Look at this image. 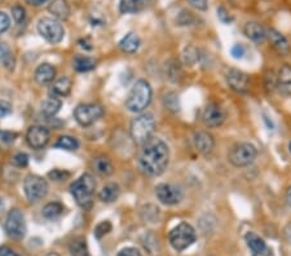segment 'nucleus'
I'll return each mask as SVG.
<instances>
[{
    "instance_id": "obj_1",
    "label": "nucleus",
    "mask_w": 291,
    "mask_h": 256,
    "mask_svg": "<svg viewBox=\"0 0 291 256\" xmlns=\"http://www.w3.org/2000/svg\"><path fill=\"white\" fill-rule=\"evenodd\" d=\"M170 163V149L165 141L151 137L143 145L139 165L144 174L151 177H157L167 170Z\"/></svg>"
},
{
    "instance_id": "obj_2",
    "label": "nucleus",
    "mask_w": 291,
    "mask_h": 256,
    "mask_svg": "<svg viewBox=\"0 0 291 256\" xmlns=\"http://www.w3.org/2000/svg\"><path fill=\"white\" fill-rule=\"evenodd\" d=\"M96 190V181L91 174H84L70 185V191L78 205L84 210H91L93 205V196Z\"/></svg>"
},
{
    "instance_id": "obj_3",
    "label": "nucleus",
    "mask_w": 291,
    "mask_h": 256,
    "mask_svg": "<svg viewBox=\"0 0 291 256\" xmlns=\"http://www.w3.org/2000/svg\"><path fill=\"white\" fill-rule=\"evenodd\" d=\"M153 96L151 87L146 80H137L126 99V108L131 113H141L149 106Z\"/></svg>"
},
{
    "instance_id": "obj_4",
    "label": "nucleus",
    "mask_w": 291,
    "mask_h": 256,
    "mask_svg": "<svg viewBox=\"0 0 291 256\" xmlns=\"http://www.w3.org/2000/svg\"><path fill=\"white\" fill-rule=\"evenodd\" d=\"M155 130V119L151 114H141L135 118L130 125L131 139L139 145H144L151 139Z\"/></svg>"
},
{
    "instance_id": "obj_5",
    "label": "nucleus",
    "mask_w": 291,
    "mask_h": 256,
    "mask_svg": "<svg viewBox=\"0 0 291 256\" xmlns=\"http://www.w3.org/2000/svg\"><path fill=\"white\" fill-rule=\"evenodd\" d=\"M196 239H197L196 231H194V228L191 227L190 224H188V222H180L169 234L170 245H171L172 248L176 250L177 252H181V251L190 247L194 242H196Z\"/></svg>"
},
{
    "instance_id": "obj_6",
    "label": "nucleus",
    "mask_w": 291,
    "mask_h": 256,
    "mask_svg": "<svg viewBox=\"0 0 291 256\" xmlns=\"http://www.w3.org/2000/svg\"><path fill=\"white\" fill-rule=\"evenodd\" d=\"M257 156V150L250 142H240L231 148L228 161L234 167H247Z\"/></svg>"
},
{
    "instance_id": "obj_7",
    "label": "nucleus",
    "mask_w": 291,
    "mask_h": 256,
    "mask_svg": "<svg viewBox=\"0 0 291 256\" xmlns=\"http://www.w3.org/2000/svg\"><path fill=\"white\" fill-rule=\"evenodd\" d=\"M48 182L38 175H29L23 181V191L26 198L31 203H37L40 199H43L48 194Z\"/></svg>"
},
{
    "instance_id": "obj_8",
    "label": "nucleus",
    "mask_w": 291,
    "mask_h": 256,
    "mask_svg": "<svg viewBox=\"0 0 291 256\" xmlns=\"http://www.w3.org/2000/svg\"><path fill=\"white\" fill-rule=\"evenodd\" d=\"M38 31L44 39L52 44H57L65 37V28L57 18L44 17L38 22Z\"/></svg>"
},
{
    "instance_id": "obj_9",
    "label": "nucleus",
    "mask_w": 291,
    "mask_h": 256,
    "mask_svg": "<svg viewBox=\"0 0 291 256\" xmlns=\"http://www.w3.org/2000/svg\"><path fill=\"white\" fill-rule=\"evenodd\" d=\"M104 115V109L97 104H80L75 108L74 118L80 125L88 127Z\"/></svg>"
},
{
    "instance_id": "obj_10",
    "label": "nucleus",
    "mask_w": 291,
    "mask_h": 256,
    "mask_svg": "<svg viewBox=\"0 0 291 256\" xmlns=\"http://www.w3.org/2000/svg\"><path fill=\"white\" fill-rule=\"evenodd\" d=\"M155 197L162 205L175 206L183 201L184 191L177 185L163 182L155 186Z\"/></svg>"
},
{
    "instance_id": "obj_11",
    "label": "nucleus",
    "mask_w": 291,
    "mask_h": 256,
    "mask_svg": "<svg viewBox=\"0 0 291 256\" xmlns=\"http://www.w3.org/2000/svg\"><path fill=\"white\" fill-rule=\"evenodd\" d=\"M6 232L15 239H22L26 234V222L23 213L18 208H13L8 212L6 219Z\"/></svg>"
},
{
    "instance_id": "obj_12",
    "label": "nucleus",
    "mask_w": 291,
    "mask_h": 256,
    "mask_svg": "<svg viewBox=\"0 0 291 256\" xmlns=\"http://www.w3.org/2000/svg\"><path fill=\"white\" fill-rule=\"evenodd\" d=\"M227 119V113L219 104L209 103L202 111V120L206 127L217 128L223 125Z\"/></svg>"
},
{
    "instance_id": "obj_13",
    "label": "nucleus",
    "mask_w": 291,
    "mask_h": 256,
    "mask_svg": "<svg viewBox=\"0 0 291 256\" xmlns=\"http://www.w3.org/2000/svg\"><path fill=\"white\" fill-rule=\"evenodd\" d=\"M225 80L231 89L237 93H246L248 91L250 85L248 75L238 69H228L225 73Z\"/></svg>"
},
{
    "instance_id": "obj_14",
    "label": "nucleus",
    "mask_w": 291,
    "mask_h": 256,
    "mask_svg": "<svg viewBox=\"0 0 291 256\" xmlns=\"http://www.w3.org/2000/svg\"><path fill=\"white\" fill-rule=\"evenodd\" d=\"M26 141L33 149L44 148L49 141V131L43 125H31L26 134Z\"/></svg>"
},
{
    "instance_id": "obj_15",
    "label": "nucleus",
    "mask_w": 291,
    "mask_h": 256,
    "mask_svg": "<svg viewBox=\"0 0 291 256\" xmlns=\"http://www.w3.org/2000/svg\"><path fill=\"white\" fill-rule=\"evenodd\" d=\"M247 247L251 250V256H272V248L267 242L254 232H247L245 236Z\"/></svg>"
},
{
    "instance_id": "obj_16",
    "label": "nucleus",
    "mask_w": 291,
    "mask_h": 256,
    "mask_svg": "<svg viewBox=\"0 0 291 256\" xmlns=\"http://www.w3.org/2000/svg\"><path fill=\"white\" fill-rule=\"evenodd\" d=\"M194 148L197 149V151L202 155L207 156L214 151L215 148V140L211 134L206 131H198L194 134L193 136Z\"/></svg>"
},
{
    "instance_id": "obj_17",
    "label": "nucleus",
    "mask_w": 291,
    "mask_h": 256,
    "mask_svg": "<svg viewBox=\"0 0 291 256\" xmlns=\"http://www.w3.org/2000/svg\"><path fill=\"white\" fill-rule=\"evenodd\" d=\"M267 39L271 42L272 47L280 54L287 56L290 53V43H288L287 38L281 34L280 31H277L274 28H268L267 30Z\"/></svg>"
},
{
    "instance_id": "obj_18",
    "label": "nucleus",
    "mask_w": 291,
    "mask_h": 256,
    "mask_svg": "<svg viewBox=\"0 0 291 256\" xmlns=\"http://www.w3.org/2000/svg\"><path fill=\"white\" fill-rule=\"evenodd\" d=\"M243 33L246 37L254 43H264L267 40V28L263 27L260 23L257 22H247L243 27Z\"/></svg>"
},
{
    "instance_id": "obj_19",
    "label": "nucleus",
    "mask_w": 291,
    "mask_h": 256,
    "mask_svg": "<svg viewBox=\"0 0 291 256\" xmlns=\"http://www.w3.org/2000/svg\"><path fill=\"white\" fill-rule=\"evenodd\" d=\"M34 78L38 84H48V83L53 82V79L56 78V69L51 63H42L35 70Z\"/></svg>"
},
{
    "instance_id": "obj_20",
    "label": "nucleus",
    "mask_w": 291,
    "mask_h": 256,
    "mask_svg": "<svg viewBox=\"0 0 291 256\" xmlns=\"http://www.w3.org/2000/svg\"><path fill=\"white\" fill-rule=\"evenodd\" d=\"M118 46H119V48L122 49L123 52H126V53H135L137 49L140 48L141 40L137 34H135V33H128V34L124 35V37L120 39Z\"/></svg>"
},
{
    "instance_id": "obj_21",
    "label": "nucleus",
    "mask_w": 291,
    "mask_h": 256,
    "mask_svg": "<svg viewBox=\"0 0 291 256\" xmlns=\"http://www.w3.org/2000/svg\"><path fill=\"white\" fill-rule=\"evenodd\" d=\"M92 166H93V170L96 171L97 174L104 177L110 176V175L113 174V171H114L112 161L109 159L108 156L105 155H100L97 156V158H94Z\"/></svg>"
},
{
    "instance_id": "obj_22",
    "label": "nucleus",
    "mask_w": 291,
    "mask_h": 256,
    "mask_svg": "<svg viewBox=\"0 0 291 256\" xmlns=\"http://www.w3.org/2000/svg\"><path fill=\"white\" fill-rule=\"evenodd\" d=\"M48 11L57 20H66L70 16V8L66 0H53L48 7Z\"/></svg>"
},
{
    "instance_id": "obj_23",
    "label": "nucleus",
    "mask_w": 291,
    "mask_h": 256,
    "mask_svg": "<svg viewBox=\"0 0 291 256\" xmlns=\"http://www.w3.org/2000/svg\"><path fill=\"white\" fill-rule=\"evenodd\" d=\"M150 0H120L119 11L122 13H137L149 6Z\"/></svg>"
},
{
    "instance_id": "obj_24",
    "label": "nucleus",
    "mask_w": 291,
    "mask_h": 256,
    "mask_svg": "<svg viewBox=\"0 0 291 256\" xmlns=\"http://www.w3.org/2000/svg\"><path fill=\"white\" fill-rule=\"evenodd\" d=\"M97 62L94 58L89 56H83V54H77L73 58V68L78 71V73H87L96 68Z\"/></svg>"
},
{
    "instance_id": "obj_25",
    "label": "nucleus",
    "mask_w": 291,
    "mask_h": 256,
    "mask_svg": "<svg viewBox=\"0 0 291 256\" xmlns=\"http://www.w3.org/2000/svg\"><path fill=\"white\" fill-rule=\"evenodd\" d=\"M119 186L115 182H110V184H106L103 189L99 193V198H100L101 202L104 203H112L114 201H117L118 197H119Z\"/></svg>"
},
{
    "instance_id": "obj_26",
    "label": "nucleus",
    "mask_w": 291,
    "mask_h": 256,
    "mask_svg": "<svg viewBox=\"0 0 291 256\" xmlns=\"http://www.w3.org/2000/svg\"><path fill=\"white\" fill-rule=\"evenodd\" d=\"M277 83L278 87L282 89L285 93L291 96V65H283L278 71V77H277Z\"/></svg>"
},
{
    "instance_id": "obj_27",
    "label": "nucleus",
    "mask_w": 291,
    "mask_h": 256,
    "mask_svg": "<svg viewBox=\"0 0 291 256\" xmlns=\"http://www.w3.org/2000/svg\"><path fill=\"white\" fill-rule=\"evenodd\" d=\"M72 85L73 83L70 78L61 77L60 79H57L53 83L51 92L54 97H65L72 91Z\"/></svg>"
},
{
    "instance_id": "obj_28",
    "label": "nucleus",
    "mask_w": 291,
    "mask_h": 256,
    "mask_svg": "<svg viewBox=\"0 0 291 256\" xmlns=\"http://www.w3.org/2000/svg\"><path fill=\"white\" fill-rule=\"evenodd\" d=\"M69 251L72 253V256H88V245L87 241L83 237H77V238L72 239L69 243Z\"/></svg>"
},
{
    "instance_id": "obj_29",
    "label": "nucleus",
    "mask_w": 291,
    "mask_h": 256,
    "mask_svg": "<svg viewBox=\"0 0 291 256\" xmlns=\"http://www.w3.org/2000/svg\"><path fill=\"white\" fill-rule=\"evenodd\" d=\"M61 105H62V103H61L60 99L51 96L47 100H44L43 104H42V113L48 118L54 117V115L60 111Z\"/></svg>"
},
{
    "instance_id": "obj_30",
    "label": "nucleus",
    "mask_w": 291,
    "mask_h": 256,
    "mask_svg": "<svg viewBox=\"0 0 291 256\" xmlns=\"http://www.w3.org/2000/svg\"><path fill=\"white\" fill-rule=\"evenodd\" d=\"M203 58L202 56V52L200 51V49H197L196 47H186L185 49H184V53H183V61L185 65L188 66H193L196 65L197 62H200L201 60Z\"/></svg>"
},
{
    "instance_id": "obj_31",
    "label": "nucleus",
    "mask_w": 291,
    "mask_h": 256,
    "mask_svg": "<svg viewBox=\"0 0 291 256\" xmlns=\"http://www.w3.org/2000/svg\"><path fill=\"white\" fill-rule=\"evenodd\" d=\"M63 205L60 202H49L44 206L43 208V216L48 220L57 219L58 216H61L63 212Z\"/></svg>"
},
{
    "instance_id": "obj_32",
    "label": "nucleus",
    "mask_w": 291,
    "mask_h": 256,
    "mask_svg": "<svg viewBox=\"0 0 291 256\" xmlns=\"http://www.w3.org/2000/svg\"><path fill=\"white\" fill-rule=\"evenodd\" d=\"M0 62L3 63L4 68L8 70H13L15 69V57L12 54L11 49L7 44H0Z\"/></svg>"
},
{
    "instance_id": "obj_33",
    "label": "nucleus",
    "mask_w": 291,
    "mask_h": 256,
    "mask_svg": "<svg viewBox=\"0 0 291 256\" xmlns=\"http://www.w3.org/2000/svg\"><path fill=\"white\" fill-rule=\"evenodd\" d=\"M54 146L58 149H63V150H77L79 148V141L73 136H61L60 139L56 141Z\"/></svg>"
},
{
    "instance_id": "obj_34",
    "label": "nucleus",
    "mask_w": 291,
    "mask_h": 256,
    "mask_svg": "<svg viewBox=\"0 0 291 256\" xmlns=\"http://www.w3.org/2000/svg\"><path fill=\"white\" fill-rule=\"evenodd\" d=\"M166 75L171 82L176 83L181 78V68H180L179 62L175 60H170L166 63Z\"/></svg>"
},
{
    "instance_id": "obj_35",
    "label": "nucleus",
    "mask_w": 291,
    "mask_h": 256,
    "mask_svg": "<svg viewBox=\"0 0 291 256\" xmlns=\"http://www.w3.org/2000/svg\"><path fill=\"white\" fill-rule=\"evenodd\" d=\"M177 94L176 93H172V92H170V93H167L165 96V105H166V109H169V110L174 111V113H176V111L180 110V104H179V99H177Z\"/></svg>"
},
{
    "instance_id": "obj_36",
    "label": "nucleus",
    "mask_w": 291,
    "mask_h": 256,
    "mask_svg": "<svg viewBox=\"0 0 291 256\" xmlns=\"http://www.w3.org/2000/svg\"><path fill=\"white\" fill-rule=\"evenodd\" d=\"M112 222L105 220V221H101L100 224H97V227L94 228V237L97 239H101L104 236H106L108 233L112 232Z\"/></svg>"
},
{
    "instance_id": "obj_37",
    "label": "nucleus",
    "mask_w": 291,
    "mask_h": 256,
    "mask_svg": "<svg viewBox=\"0 0 291 256\" xmlns=\"http://www.w3.org/2000/svg\"><path fill=\"white\" fill-rule=\"evenodd\" d=\"M196 21V17L193 16V13L189 11H183L180 13L179 18H177V23L180 26H189Z\"/></svg>"
},
{
    "instance_id": "obj_38",
    "label": "nucleus",
    "mask_w": 291,
    "mask_h": 256,
    "mask_svg": "<svg viewBox=\"0 0 291 256\" xmlns=\"http://www.w3.org/2000/svg\"><path fill=\"white\" fill-rule=\"evenodd\" d=\"M12 163H13L16 167H20V168L26 167V166L29 165V155H27L26 153L15 154L13 158H12Z\"/></svg>"
},
{
    "instance_id": "obj_39",
    "label": "nucleus",
    "mask_w": 291,
    "mask_h": 256,
    "mask_svg": "<svg viewBox=\"0 0 291 256\" xmlns=\"http://www.w3.org/2000/svg\"><path fill=\"white\" fill-rule=\"evenodd\" d=\"M12 17L17 23H21L25 21L26 11L22 6H15L12 8Z\"/></svg>"
},
{
    "instance_id": "obj_40",
    "label": "nucleus",
    "mask_w": 291,
    "mask_h": 256,
    "mask_svg": "<svg viewBox=\"0 0 291 256\" xmlns=\"http://www.w3.org/2000/svg\"><path fill=\"white\" fill-rule=\"evenodd\" d=\"M9 26H11V18H9V16L7 13H4V12H0V34L6 33L9 28Z\"/></svg>"
},
{
    "instance_id": "obj_41",
    "label": "nucleus",
    "mask_w": 291,
    "mask_h": 256,
    "mask_svg": "<svg viewBox=\"0 0 291 256\" xmlns=\"http://www.w3.org/2000/svg\"><path fill=\"white\" fill-rule=\"evenodd\" d=\"M217 17H219V20L221 21L223 23H232L233 22V17H232L231 14L228 13V11H227L224 7H220V8H217Z\"/></svg>"
},
{
    "instance_id": "obj_42",
    "label": "nucleus",
    "mask_w": 291,
    "mask_h": 256,
    "mask_svg": "<svg viewBox=\"0 0 291 256\" xmlns=\"http://www.w3.org/2000/svg\"><path fill=\"white\" fill-rule=\"evenodd\" d=\"M70 176V174L69 172H66V171H62V170H53L49 172V177L53 180H56V181H62V180L68 179V177Z\"/></svg>"
},
{
    "instance_id": "obj_43",
    "label": "nucleus",
    "mask_w": 291,
    "mask_h": 256,
    "mask_svg": "<svg viewBox=\"0 0 291 256\" xmlns=\"http://www.w3.org/2000/svg\"><path fill=\"white\" fill-rule=\"evenodd\" d=\"M193 8L198 9V11H206L209 7V0H186Z\"/></svg>"
},
{
    "instance_id": "obj_44",
    "label": "nucleus",
    "mask_w": 291,
    "mask_h": 256,
    "mask_svg": "<svg viewBox=\"0 0 291 256\" xmlns=\"http://www.w3.org/2000/svg\"><path fill=\"white\" fill-rule=\"evenodd\" d=\"M245 52H246V49L242 44H236V46L232 47V49H231L232 56H233L234 58H237V60L238 58H242V57L245 56Z\"/></svg>"
},
{
    "instance_id": "obj_45",
    "label": "nucleus",
    "mask_w": 291,
    "mask_h": 256,
    "mask_svg": "<svg viewBox=\"0 0 291 256\" xmlns=\"http://www.w3.org/2000/svg\"><path fill=\"white\" fill-rule=\"evenodd\" d=\"M117 256H143V255H141V252L137 250V248L126 247V248H123V250H120Z\"/></svg>"
},
{
    "instance_id": "obj_46",
    "label": "nucleus",
    "mask_w": 291,
    "mask_h": 256,
    "mask_svg": "<svg viewBox=\"0 0 291 256\" xmlns=\"http://www.w3.org/2000/svg\"><path fill=\"white\" fill-rule=\"evenodd\" d=\"M12 113V105L7 101H0V119Z\"/></svg>"
},
{
    "instance_id": "obj_47",
    "label": "nucleus",
    "mask_w": 291,
    "mask_h": 256,
    "mask_svg": "<svg viewBox=\"0 0 291 256\" xmlns=\"http://www.w3.org/2000/svg\"><path fill=\"white\" fill-rule=\"evenodd\" d=\"M0 256H20V255L16 253L13 250H11L9 247L3 246V247H0Z\"/></svg>"
},
{
    "instance_id": "obj_48",
    "label": "nucleus",
    "mask_w": 291,
    "mask_h": 256,
    "mask_svg": "<svg viewBox=\"0 0 291 256\" xmlns=\"http://www.w3.org/2000/svg\"><path fill=\"white\" fill-rule=\"evenodd\" d=\"M27 3L30 4V6H34V7H38V6H42L43 3H46L47 0H26Z\"/></svg>"
},
{
    "instance_id": "obj_49",
    "label": "nucleus",
    "mask_w": 291,
    "mask_h": 256,
    "mask_svg": "<svg viewBox=\"0 0 291 256\" xmlns=\"http://www.w3.org/2000/svg\"><path fill=\"white\" fill-rule=\"evenodd\" d=\"M286 201H287V205L291 207V186L287 189V193H286Z\"/></svg>"
},
{
    "instance_id": "obj_50",
    "label": "nucleus",
    "mask_w": 291,
    "mask_h": 256,
    "mask_svg": "<svg viewBox=\"0 0 291 256\" xmlns=\"http://www.w3.org/2000/svg\"><path fill=\"white\" fill-rule=\"evenodd\" d=\"M46 256H60L58 253H56V252H51V253H48V255H46Z\"/></svg>"
},
{
    "instance_id": "obj_51",
    "label": "nucleus",
    "mask_w": 291,
    "mask_h": 256,
    "mask_svg": "<svg viewBox=\"0 0 291 256\" xmlns=\"http://www.w3.org/2000/svg\"><path fill=\"white\" fill-rule=\"evenodd\" d=\"M288 149H290V153H291V142H290V145H288Z\"/></svg>"
}]
</instances>
